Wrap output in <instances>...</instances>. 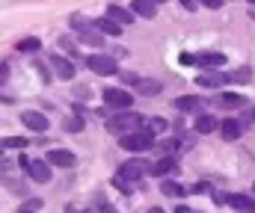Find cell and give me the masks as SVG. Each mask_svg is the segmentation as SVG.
Returning <instances> with one entry per match:
<instances>
[{
    "label": "cell",
    "mask_w": 255,
    "mask_h": 213,
    "mask_svg": "<svg viewBox=\"0 0 255 213\" xmlns=\"http://www.w3.org/2000/svg\"><path fill=\"white\" fill-rule=\"evenodd\" d=\"M142 128H145V116H139L133 110H122L116 116H107V131L116 134V137H125V134L142 131Z\"/></svg>",
    "instance_id": "6da1fadb"
},
{
    "label": "cell",
    "mask_w": 255,
    "mask_h": 213,
    "mask_svg": "<svg viewBox=\"0 0 255 213\" xmlns=\"http://www.w3.org/2000/svg\"><path fill=\"white\" fill-rule=\"evenodd\" d=\"M119 145L125 148V151H133V154H139V151H151L157 142H154V134L151 131H133V134H125V137H119Z\"/></svg>",
    "instance_id": "7a4b0ae2"
},
{
    "label": "cell",
    "mask_w": 255,
    "mask_h": 213,
    "mask_svg": "<svg viewBox=\"0 0 255 213\" xmlns=\"http://www.w3.org/2000/svg\"><path fill=\"white\" fill-rule=\"evenodd\" d=\"M21 166H24L30 181H36V184H48L51 181V163L48 160H27V157H21Z\"/></svg>",
    "instance_id": "3957f363"
},
{
    "label": "cell",
    "mask_w": 255,
    "mask_h": 213,
    "mask_svg": "<svg viewBox=\"0 0 255 213\" xmlns=\"http://www.w3.org/2000/svg\"><path fill=\"white\" fill-rule=\"evenodd\" d=\"M86 69L95 71V74H101V77L119 74V66H116V60H113L110 54H92V57H86Z\"/></svg>",
    "instance_id": "277c9868"
},
{
    "label": "cell",
    "mask_w": 255,
    "mask_h": 213,
    "mask_svg": "<svg viewBox=\"0 0 255 213\" xmlns=\"http://www.w3.org/2000/svg\"><path fill=\"white\" fill-rule=\"evenodd\" d=\"M104 104L107 107H113V110H130V104H133V95L128 92V89H104Z\"/></svg>",
    "instance_id": "5b68a950"
},
{
    "label": "cell",
    "mask_w": 255,
    "mask_h": 213,
    "mask_svg": "<svg viewBox=\"0 0 255 213\" xmlns=\"http://www.w3.org/2000/svg\"><path fill=\"white\" fill-rule=\"evenodd\" d=\"M193 66H199V69H223L226 66V54H220V51H202V54H196L193 57Z\"/></svg>",
    "instance_id": "8992f818"
},
{
    "label": "cell",
    "mask_w": 255,
    "mask_h": 213,
    "mask_svg": "<svg viewBox=\"0 0 255 213\" xmlns=\"http://www.w3.org/2000/svg\"><path fill=\"white\" fill-rule=\"evenodd\" d=\"M151 172V163H145V160H128V163H122V172L119 175H125L128 181H139V178H145Z\"/></svg>",
    "instance_id": "52a82bcc"
},
{
    "label": "cell",
    "mask_w": 255,
    "mask_h": 213,
    "mask_svg": "<svg viewBox=\"0 0 255 213\" xmlns=\"http://www.w3.org/2000/svg\"><path fill=\"white\" fill-rule=\"evenodd\" d=\"M232 83L229 80V71H205V74H196V86L202 89H217V86H226Z\"/></svg>",
    "instance_id": "ba28073f"
},
{
    "label": "cell",
    "mask_w": 255,
    "mask_h": 213,
    "mask_svg": "<svg viewBox=\"0 0 255 213\" xmlns=\"http://www.w3.org/2000/svg\"><path fill=\"white\" fill-rule=\"evenodd\" d=\"M21 122H24V128H27V131H33V134H45V131L51 128V122H48L42 113H36V110L21 113Z\"/></svg>",
    "instance_id": "9c48e42d"
},
{
    "label": "cell",
    "mask_w": 255,
    "mask_h": 213,
    "mask_svg": "<svg viewBox=\"0 0 255 213\" xmlns=\"http://www.w3.org/2000/svg\"><path fill=\"white\" fill-rule=\"evenodd\" d=\"M48 163L57 166V169H74L77 166V157L71 151H65V148H51L48 151Z\"/></svg>",
    "instance_id": "30bf717a"
},
{
    "label": "cell",
    "mask_w": 255,
    "mask_h": 213,
    "mask_svg": "<svg viewBox=\"0 0 255 213\" xmlns=\"http://www.w3.org/2000/svg\"><path fill=\"white\" fill-rule=\"evenodd\" d=\"M226 205H232L238 213H255V199L247 193H229L226 196Z\"/></svg>",
    "instance_id": "8fae6325"
},
{
    "label": "cell",
    "mask_w": 255,
    "mask_h": 213,
    "mask_svg": "<svg viewBox=\"0 0 255 213\" xmlns=\"http://www.w3.org/2000/svg\"><path fill=\"white\" fill-rule=\"evenodd\" d=\"M80 42H83V45H89V48H107V45H104V33L95 27V21H92L89 27H83V30H80Z\"/></svg>",
    "instance_id": "7c38bea8"
},
{
    "label": "cell",
    "mask_w": 255,
    "mask_h": 213,
    "mask_svg": "<svg viewBox=\"0 0 255 213\" xmlns=\"http://www.w3.org/2000/svg\"><path fill=\"white\" fill-rule=\"evenodd\" d=\"M107 18H110V21H116L119 27L133 24V12H130L128 6H119V3H110V6H107Z\"/></svg>",
    "instance_id": "4fadbf2b"
},
{
    "label": "cell",
    "mask_w": 255,
    "mask_h": 213,
    "mask_svg": "<svg viewBox=\"0 0 255 213\" xmlns=\"http://www.w3.org/2000/svg\"><path fill=\"white\" fill-rule=\"evenodd\" d=\"M220 134H223V140L235 142V140H241V134H244V125H241L238 119H223V122H220Z\"/></svg>",
    "instance_id": "5bb4252c"
},
{
    "label": "cell",
    "mask_w": 255,
    "mask_h": 213,
    "mask_svg": "<svg viewBox=\"0 0 255 213\" xmlns=\"http://www.w3.org/2000/svg\"><path fill=\"white\" fill-rule=\"evenodd\" d=\"M51 66H54V71H57L60 80H71V77H74V63L65 60V57H60V54L51 57Z\"/></svg>",
    "instance_id": "9a60e30c"
},
{
    "label": "cell",
    "mask_w": 255,
    "mask_h": 213,
    "mask_svg": "<svg viewBox=\"0 0 255 213\" xmlns=\"http://www.w3.org/2000/svg\"><path fill=\"white\" fill-rule=\"evenodd\" d=\"M214 101H217V107H223V110H238V107L247 104V98H244V95H235V92H223V95H217Z\"/></svg>",
    "instance_id": "2e32d148"
},
{
    "label": "cell",
    "mask_w": 255,
    "mask_h": 213,
    "mask_svg": "<svg viewBox=\"0 0 255 213\" xmlns=\"http://www.w3.org/2000/svg\"><path fill=\"white\" fill-rule=\"evenodd\" d=\"M193 128H196V134H214V131L220 128V122H217L211 113H199L196 122H193Z\"/></svg>",
    "instance_id": "e0dca14e"
},
{
    "label": "cell",
    "mask_w": 255,
    "mask_h": 213,
    "mask_svg": "<svg viewBox=\"0 0 255 213\" xmlns=\"http://www.w3.org/2000/svg\"><path fill=\"white\" fill-rule=\"evenodd\" d=\"M130 12L151 21V18L157 15V3H151V0H130Z\"/></svg>",
    "instance_id": "ac0fdd59"
},
{
    "label": "cell",
    "mask_w": 255,
    "mask_h": 213,
    "mask_svg": "<svg viewBox=\"0 0 255 213\" xmlns=\"http://www.w3.org/2000/svg\"><path fill=\"white\" fill-rule=\"evenodd\" d=\"M160 89H163L160 80H142V77H139L136 86H133V95H148V98H151V95H157Z\"/></svg>",
    "instance_id": "d6986e66"
},
{
    "label": "cell",
    "mask_w": 255,
    "mask_h": 213,
    "mask_svg": "<svg viewBox=\"0 0 255 213\" xmlns=\"http://www.w3.org/2000/svg\"><path fill=\"white\" fill-rule=\"evenodd\" d=\"M172 169H175V160H172L169 154H166V157H160L157 163H151V175H157V178H160V175H169Z\"/></svg>",
    "instance_id": "ffe728a7"
},
{
    "label": "cell",
    "mask_w": 255,
    "mask_h": 213,
    "mask_svg": "<svg viewBox=\"0 0 255 213\" xmlns=\"http://www.w3.org/2000/svg\"><path fill=\"white\" fill-rule=\"evenodd\" d=\"M175 110H178V113H193V110H199V95L175 98Z\"/></svg>",
    "instance_id": "44dd1931"
},
{
    "label": "cell",
    "mask_w": 255,
    "mask_h": 213,
    "mask_svg": "<svg viewBox=\"0 0 255 213\" xmlns=\"http://www.w3.org/2000/svg\"><path fill=\"white\" fill-rule=\"evenodd\" d=\"M160 193H163V196H169V199H181L187 190H184L178 181H163V184H160Z\"/></svg>",
    "instance_id": "7402d4cb"
},
{
    "label": "cell",
    "mask_w": 255,
    "mask_h": 213,
    "mask_svg": "<svg viewBox=\"0 0 255 213\" xmlns=\"http://www.w3.org/2000/svg\"><path fill=\"white\" fill-rule=\"evenodd\" d=\"M95 27H98L101 33H107V36H122V30H125V27H119V24H116V21H110V18L95 21Z\"/></svg>",
    "instance_id": "603a6c76"
},
{
    "label": "cell",
    "mask_w": 255,
    "mask_h": 213,
    "mask_svg": "<svg viewBox=\"0 0 255 213\" xmlns=\"http://www.w3.org/2000/svg\"><path fill=\"white\" fill-rule=\"evenodd\" d=\"M21 54H36L39 48H42V39H36V36H30V39H21L18 45H15Z\"/></svg>",
    "instance_id": "cb8c5ba5"
},
{
    "label": "cell",
    "mask_w": 255,
    "mask_h": 213,
    "mask_svg": "<svg viewBox=\"0 0 255 213\" xmlns=\"http://www.w3.org/2000/svg\"><path fill=\"white\" fill-rule=\"evenodd\" d=\"M229 80H232V83H250V80H253V69H250V66H241V69L229 71Z\"/></svg>",
    "instance_id": "d4e9b609"
},
{
    "label": "cell",
    "mask_w": 255,
    "mask_h": 213,
    "mask_svg": "<svg viewBox=\"0 0 255 213\" xmlns=\"http://www.w3.org/2000/svg\"><path fill=\"white\" fill-rule=\"evenodd\" d=\"M113 184H116L125 196H130V193H133V181H128L125 175H116V178H113Z\"/></svg>",
    "instance_id": "484cf974"
},
{
    "label": "cell",
    "mask_w": 255,
    "mask_h": 213,
    "mask_svg": "<svg viewBox=\"0 0 255 213\" xmlns=\"http://www.w3.org/2000/svg\"><path fill=\"white\" fill-rule=\"evenodd\" d=\"M63 128L68 134H80V131H83V119H65Z\"/></svg>",
    "instance_id": "4316f807"
},
{
    "label": "cell",
    "mask_w": 255,
    "mask_h": 213,
    "mask_svg": "<svg viewBox=\"0 0 255 213\" xmlns=\"http://www.w3.org/2000/svg\"><path fill=\"white\" fill-rule=\"evenodd\" d=\"M0 145H3V148H18V151H21V148L27 145V140H24V137H6Z\"/></svg>",
    "instance_id": "83f0119b"
},
{
    "label": "cell",
    "mask_w": 255,
    "mask_h": 213,
    "mask_svg": "<svg viewBox=\"0 0 255 213\" xmlns=\"http://www.w3.org/2000/svg\"><path fill=\"white\" fill-rule=\"evenodd\" d=\"M9 74H12V66H9L6 60H0V83H6V80H9Z\"/></svg>",
    "instance_id": "f1b7e54d"
},
{
    "label": "cell",
    "mask_w": 255,
    "mask_h": 213,
    "mask_svg": "<svg viewBox=\"0 0 255 213\" xmlns=\"http://www.w3.org/2000/svg\"><path fill=\"white\" fill-rule=\"evenodd\" d=\"M24 211H30V213L42 211V199H30V202H27V205H24Z\"/></svg>",
    "instance_id": "f546056e"
},
{
    "label": "cell",
    "mask_w": 255,
    "mask_h": 213,
    "mask_svg": "<svg viewBox=\"0 0 255 213\" xmlns=\"http://www.w3.org/2000/svg\"><path fill=\"white\" fill-rule=\"evenodd\" d=\"M98 208H101L104 213H116V208H113V205H110L107 199H101V196H98Z\"/></svg>",
    "instance_id": "4dcf8cb0"
},
{
    "label": "cell",
    "mask_w": 255,
    "mask_h": 213,
    "mask_svg": "<svg viewBox=\"0 0 255 213\" xmlns=\"http://www.w3.org/2000/svg\"><path fill=\"white\" fill-rule=\"evenodd\" d=\"M122 80H125V86H128V83H130V86H136V80H139V77H136V74H128V71H122Z\"/></svg>",
    "instance_id": "1f68e13d"
},
{
    "label": "cell",
    "mask_w": 255,
    "mask_h": 213,
    "mask_svg": "<svg viewBox=\"0 0 255 213\" xmlns=\"http://www.w3.org/2000/svg\"><path fill=\"white\" fill-rule=\"evenodd\" d=\"M202 6H208V9H220L223 0H202Z\"/></svg>",
    "instance_id": "d6a6232c"
},
{
    "label": "cell",
    "mask_w": 255,
    "mask_h": 213,
    "mask_svg": "<svg viewBox=\"0 0 255 213\" xmlns=\"http://www.w3.org/2000/svg\"><path fill=\"white\" fill-rule=\"evenodd\" d=\"M190 193H211V184H196Z\"/></svg>",
    "instance_id": "836d02e7"
},
{
    "label": "cell",
    "mask_w": 255,
    "mask_h": 213,
    "mask_svg": "<svg viewBox=\"0 0 255 213\" xmlns=\"http://www.w3.org/2000/svg\"><path fill=\"white\" fill-rule=\"evenodd\" d=\"M65 213H89V211H86V208H80V205H68Z\"/></svg>",
    "instance_id": "e575fe53"
},
{
    "label": "cell",
    "mask_w": 255,
    "mask_h": 213,
    "mask_svg": "<svg viewBox=\"0 0 255 213\" xmlns=\"http://www.w3.org/2000/svg\"><path fill=\"white\" fill-rule=\"evenodd\" d=\"M163 148H166V154H169V151H175V148H178V140H169V142H163Z\"/></svg>",
    "instance_id": "d590c367"
},
{
    "label": "cell",
    "mask_w": 255,
    "mask_h": 213,
    "mask_svg": "<svg viewBox=\"0 0 255 213\" xmlns=\"http://www.w3.org/2000/svg\"><path fill=\"white\" fill-rule=\"evenodd\" d=\"M181 6H184L187 12H193V9H196V0H181Z\"/></svg>",
    "instance_id": "8d00e7d4"
},
{
    "label": "cell",
    "mask_w": 255,
    "mask_h": 213,
    "mask_svg": "<svg viewBox=\"0 0 255 213\" xmlns=\"http://www.w3.org/2000/svg\"><path fill=\"white\" fill-rule=\"evenodd\" d=\"M0 101H3V104H12V95H6V92H0Z\"/></svg>",
    "instance_id": "74e56055"
},
{
    "label": "cell",
    "mask_w": 255,
    "mask_h": 213,
    "mask_svg": "<svg viewBox=\"0 0 255 213\" xmlns=\"http://www.w3.org/2000/svg\"><path fill=\"white\" fill-rule=\"evenodd\" d=\"M148 213H163V211H160V208H151V211H148Z\"/></svg>",
    "instance_id": "f35d334b"
},
{
    "label": "cell",
    "mask_w": 255,
    "mask_h": 213,
    "mask_svg": "<svg viewBox=\"0 0 255 213\" xmlns=\"http://www.w3.org/2000/svg\"><path fill=\"white\" fill-rule=\"evenodd\" d=\"M18 213H30V211H24V208H21V211H18Z\"/></svg>",
    "instance_id": "ab89813d"
},
{
    "label": "cell",
    "mask_w": 255,
    "mask_h": 213,
    "mask_svg": "<svg viewBox=\"0 0 255 213\" xmlns=\"http://www.w3.org/2000/svg\"><path fill=\"white\" fill-rule=\"evenodd\" d=\"M151 3H163V0H151Z\"/></svg>",
    "instance_id": "60d3db41"
},
{
    "label": "cell",
    "mask_w": 255,
    "mask_h": 213,
    "mask_svg": "<svg viewBox=\"0 0 255 213\" xmlns=\"http://www.w3.org/2000/svg\"><path fill=\"white\" fill-rule=\"evenodd\" d=\"M187 213H199V211H187Z\"/></svg>",
    "instance_id": "b9f144b4"
},
{
    "label": "cell",
    "mask_w": 255,
    "mask_h": 213,
    "mask_svg": "<svg viewBox=\"0 0 255 213\" xmlns=\"http://www.w3.org/2000/svg\"><path fill=\"white\" fill-rule=\"evenodd\" d=\"M0 154H3V145H0Z\"/></svg>",
    "instance_id": "7bdbcfd3"
},
{
    "label": "cell",
    "mask_w": 255,
    "mask_h": 213,
    "mask_svg": "<svg viewBox=\"0 0 255 213\" xmlns=\"http://www.w3.org/2000/svg\"><path fill=\"white\" fill-rule=\"evenodd\" d=\"M250 3H253V6H255V0H250Z\"/></svg>",
    "instance_id": "ee69618b"
},
{
    "label": "cell",
    "mask_w": 255,
    "mask_h": 213,
    "mask_svg": "<svg viewBox=\"0 0 255 213\" xmlns=\"http://www.w3.org/2000/svg\"><path fill=\"white\" fill-rule=\"evenodd\" d=\"M253 119H255V110H253Z\"/></svg>",
    "instance_id": "f6af8a7d"
}]
</instances>
